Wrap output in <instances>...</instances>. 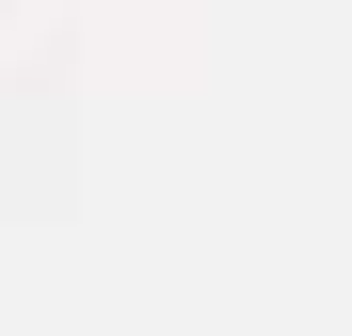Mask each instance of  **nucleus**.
<instances>
[]
</instances>
